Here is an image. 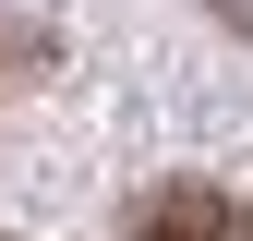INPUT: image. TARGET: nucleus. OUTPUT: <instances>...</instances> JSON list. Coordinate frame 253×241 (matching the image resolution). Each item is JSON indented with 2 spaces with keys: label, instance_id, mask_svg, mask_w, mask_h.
<instances>
[{
  "label": "nucleus",
  "instance_id": "nucleus-2",
  "mask_svg": "<svg viewBox=\"0 0 253 241\" xmlns=\"http://www.w3.org/2000/svg\"><path fill=\"white\" fill-rule=\"evenodd\" d=\"M24 73H37V37H24V24H12V12H0V97H12V84H24Z\"/></svg>",
  "mask_w": 253,
  "mask_h": 241
},
{
  "label": "nucleus",
  "instance_id": "nucleus-1",
  "mask_svg": "<svg viewBox=\"0 0 253 241\" xmlns=\"http://www.w3.org/2000/svg\"><path fill=\"white\" fill-rule=\"evenodd\" d=\"M121 241H253V205L217 193V181H157Z\"/></svg>",
  "mask_w": 253,
  "mask_h": 241
},
{
  "label": "nucleus",
  "instance_id": "nucleus-3",
  "mask_svg": "<svg viewBox=\"0 0 253 241\" xmlns=\"http://www.w3.org/2000/svg\"><path fill=\"white\" fill-rule=\"evenodd\" d=\"M205 12H229V24H241V37H253V0H205Z\"/></svg>",
  "mask_w": 253,
  "mask_h": 241
}]
</instances>
